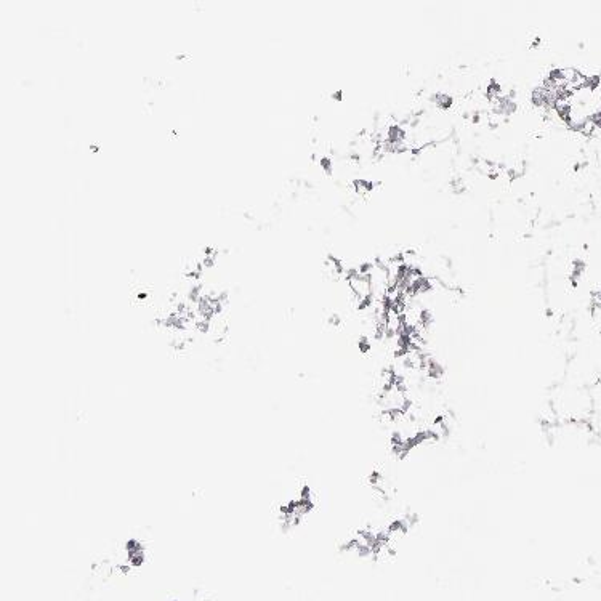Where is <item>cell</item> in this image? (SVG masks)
I'll list each match as a JSON object with an SVG mask.
<instances>
[{"label": "cell", "instance_id": "cell-1", "mask_svg": "<svg viewBox=\"0 0 601 601\" xmlns=\"http://www.w3.org/2000/svg\"><path fill=\"white\" fill-rule=\"evenodd\" d=\"M377 403L382 414L396 417L408 411L411 406L408 390L401 384V380H396L395 384L385 388L377 395Z\"/></svg>", "mask_w": 601, "mask_h": 601}, {"label": "cell", "instance_id": "cell-2", "mask_svg": "<svg viewBox=\"0 0 601 601\" xmlns=\"http://www.w3.org/2000/svg\"><path fill=\"white\" fill-rule=\"evenodd\" d=\"M590 398H592L593 408L595 411L601 409V377L595 380L589 387Z\"/></svg>", "mask_w": 601, "mask_h": 601}]
</instances>
